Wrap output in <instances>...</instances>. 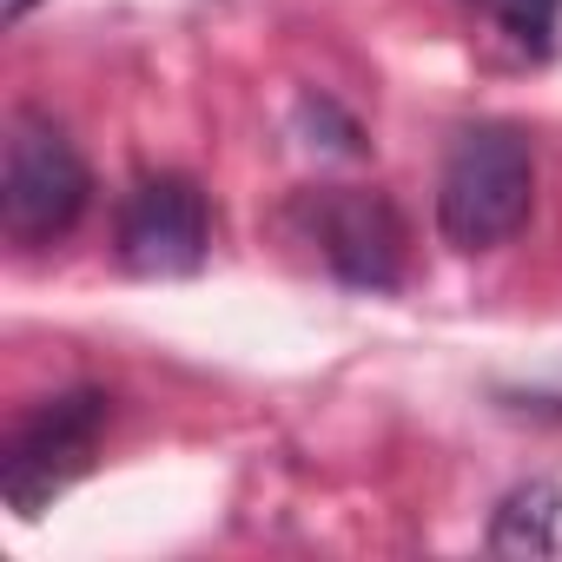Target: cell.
I'll list each match as a JSON object with an SVG mask.
<instances>
[{"label": "cell", "instance_id": "1", "mask_svg": "<svg viewBox=\"0 0 562 562\" xmlns=\"http://www.w3.org/2000/svg\"><path fill=\"white\" fill-rule=\"evenodd\" d=\"M536 205V153L522 126L483 120L463 126L437 172V232L457 251H496L529 225Z\"/></svg>", "mask_w": 562, "mask_h": 562}, {"label": "cell", "instance_id": "2", "mask_svg": "<svg viewBox=\"0 0 562 562\" xmlns=\"http://www.w3.org/2000/svg\"><path fill=\"white\" fill-rule=\"evenodd\" d=\"M93 199V172L54 113L21 106L0 146V225L14 245H54L80 225Z\"/></svg>", "mask_w": 562, "mask_h": 562}, {"label": "cell", "instance_id": "3", "mask_svg": "<svg viewBox=\"0 0 562 562\" xmlns=\"http://www.w3.org/2000/svg\"><path fill=\"white\" fill-rule=\"evenodd\" d=\"M106 424H113V397L93 384H74V391L34 404L14 424L8 450H0V496H8V509L34 522L60 490H74L93 470Z\"/></svg>", "mask_w": 562, "mask_h": 562}, {"label": "cell", "instance_id": "4", "mask_svg": "<svg viewBox=\"0 0 562 562\" xmlns=\"http://www.w3.org/2000/svg\"><path fill=\"white\" fill-rule=\"evenodd\" d=\"M299 218L312 232V245L325 251L331 278L351 292H397L404 285V258H411V232L404 212L371 192V186H318L299 199Z\"/></svg>", "mask_w": 562, "mask_h": 562}, {"label": "cell", "instance_id": "5", "mask_svg": "<svg viewBox=\"0 0 562 562\" xmlns=\"http://www.w3.org/2000/svg\"><path fill=\"white\" fill-rule=\"evenodd\" d=\"M113 251L133 278H192L212 251V205L186 172H146L120 199Z\"/></svg>", "mask_w": 562, "mask_h": 562}, {"label": "cell", "instance_id": "6", "mask_svg": "<svg viewBox=\"0 0 562 562\" xmlns=\"http://www.w3.org/2000/svg\"><path fill=\"white\" fill-rule=\"evenodd\" d=\"M555 522H562V483L529 476L516 483L496 516H490V549L496 555H549L555 549Z\"/></svg>", "mask_w": 562, "mask_h": 562}, {"label": "cell", "instance_id": "7", "mask_svg": "<svg viewBox=\"0 0 562 562\" xmlns=\"http://www.w3.org/2000/svg\"><path fill=\"white\" fill-rule=\"evenodd\" d=\"M496 21L522 54H549L555 47V21H562V0H496Z\"/></svg>", "mask_w": 562, "mask_h": 562}, {"label": "cell", "instance_id": "8", "mask_svg": "<svg viewBox=\"0 0 562 562\" xmlns=\"http://www.w3.org/2000/svg\"><path fill=\"white\" fill-rule=\"evenodd\" d=\"M299 126H305V133H325L318 146H331V153H345V159H364V153H371L364 126H358L351 113H338V100H325V93H305V100H299Z\"/></svg>", "mask_w": 562, "mask_h": 562}, {"label": "cell", "instance_id": "9", "mask_svg": "<svg viewBox=\"0 0 562 562\" xmlns=\"http://www.w3.org/2000/svg\"><path fill=\"white\" fill-rule=\"evenodd\" d=\"M0 8H8V21H27V14L41 8V0H0Z\"/></svg>", "mask_w": 562, "mask_h": 562}]
</instances>
